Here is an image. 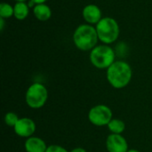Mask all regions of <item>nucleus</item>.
I'll return each mask as SVG.
<instances>
[{
	"label": "nucleus",
	"instance_id": "19",
	"mask_svg": "<svg viewBox=\"0 0 152 152\" xmlns=\"http://www.w3.org/2000/svg\"><path fill=\"white\" fill-rule=\"evenodd\" d=\"M4 20L3 18H0V29L3 30L4 29Z\"/></svg>",
	"mask_w": 152,
	"mask_h": 152
},
{
	"label": "nucleus",
	"instance_id": "3",
	"mask_svg": "<svg viewBox=\"0 0 152 152\" xmlns=\"http://www.w3.org/2000/svg\"><path fill=\"white\" fill-rule=\"evenodd\" d=\"M91 63L99 69H107L116 61V52L109 45H96L90 52Z\"/></svg>",
	"mask_w": 152,
	"mask_h": 152
},
{
	"label": "nucleus",
	"instance_id": "7",
	"mask_svg": "<svg viewBox=\"0 0 152 152\" xmlns=\"http://www.w3.org/2000/svg\"><path fill=\"white\" fill-rule=\"evenodd\" d=\"M14 133L21 138H29L36 132L37 126L33 119L29 118H21L13 127Z\"/></svg>",
	"mask_w": 152,
	"mask_h": 152
},
{
	"label": "nucleus",
	"instance_id": "13",
	"mask_svg": "<svg viewBox=\"0 0 152 152\" xmlns=\"http://www.w3.org/2000/svg\"><path fill=\"white\" fill-rule=\"evenodd\" d=\"M108 128L111 134H122L126 130V124L123 120L118 118H112L110 122L108 124Z\"/></svg>",
	"mask_w": 152,
	"mask_h": 152
},
{
	"label": "nucleus",
	"instance_id": "21",
	"mask_svg": "<svg viewBox=\"0 0 152 152\" xmlns=\"http://www.w3.org/2000/svg\"><path fill=\"white\" fill-rule=\"evenodd\" d=\"M16 2H26L27 0H15Z\"/></svg>",
	"mask_w": 152,
	"mask_h": 152
},
{
	"label": "nucleus",
	"instance_id": "14",
	"mask_svg": "<svg viewBox=\"0 0 152 152\" xmlns=\"http://www.w3.org/2000/svg\"><path fill=\"white\" fill-rule=\"evenodd\" d=\"M14 14V8L7 4V3H1L0 4V18L8 19Z\"/></svg>",
	"mask_w": 152,
	"mask_h": 152
},
{
	"label": "nucleus",
	"instance_id": "11",
	"mask_svg": "<svg viewBox=\"0 0 152 152\" xmlns=\"http://www.w3.org/2000/svg\"><path fill=\"white\" fill-rule=\"evenodd\" d=\"M33 13L35 17L40 21H46L52 16L51 8L45 4H36L33 7Z\"/></svg>",
	"mask_w": 152,
	"mask_h": 152
},
{
	"label": "nucleus",
	"instance_id": "1",
	"mask_svg": "<svg viewBox=\"0 0 152 152\" xmlns=\"http://www.w3.org/2000/svg\"><path fill=\"white\" fill-rule=\"evenodd\" d=\"M132 77V68L125 61H116L107 69V80L115 89H122L127 86L131 82Z\"/></svg>",
	"mask_w": 152,
	"mask_h": 152
},
{
	"label": "nucleus",
	"instance_id": "20",
	"mask_svg": "<svg viewBox=\"0 0 152 152\" xmlns=\"http://www.w3.org/2000/svg\"><path fill=\"white\" fill-rule=\"evenodd\" d=\"M127 152H141L140 151H138V150H134V149H131V150H129Z\"/></svg>",
	"mask_w": 152,
	"mask_h": 152
},
{
	"label": "nucleus",
	"instance_id": "6",
	"mask_svg": "<svg viewBox=\"0 0 152 152\" xmlns=\"http://www.w3.org/2000/svg\"><path fill=\"white\" fill-rule=\"evenodd\" d=\"M113 113L110 107L104 104L95 105L88 112V120L95 126H105L113 118Z\"/></svg>",
	"mask_w": 152,
	"mask_h": 152
},
{
	"label": "nucleus",
	"instance_id": "12",
	"mask_svg": "<svg viewBox=\"0 0 152 152\" xmlns=\"http://www.w3.org/2000/svg\"><path fill=\"white\" fill-rule=\"evenodd\" d=\"M28 4H27L25 2H16L14 5V14L13 16L19 20H25L29 12L28 9Z\"/></svg>",
	"mask_w": 152,
	"mask_h": 152
},
{
	"label": "nucleus",
	"instance_id": "9",
	"mask_svg": "<svg viewBox=\"0 0 152 152\" xmlns=\"http://www.w3.org/2000/svg\"><path fill=\"white\" fill-rule=\"evenodd\" d=\"M84 20L89 24H97L102 19V11L96 4H87L82 11Z\"/></svg>",
	"mask_w": 152,
	"mask_h": 152
},
{
	"label": "nucleus",
	"instance_id": "17",
	"mask_svg": "<svg viewBox=\"0 0 152 152\" xmlns=\"http://www.w3.org/2000/svg\"><path fill=\"white\" fill-rule=\"evenodd\" d=\"M69 152H86V151L84 149V148H81V147H77V148H75L73 150H71Z\"/></svg>",
	"mask_w": 152,
	"mask_h": 152
},
{
	"label": "nucleus",
	"instance_id": "10",
	"mask_svg": "<svg viewBox=\"0 0 152 152\" xmlns=\"http://www.w3.org/2000/svg\"><path fill=\"white\" fill-rule=\"evenodd\" d=\"M47 147L45 142L37 136L27 138L24 143L26 152H46Z\"/></svg>",
	"mask_w": 152,
	"mask_h": 152
},
{
	"label": "nucleus",
	"instance_id": "8",
	"mask_svg": "<svg viewBox=\"0 0 152 152\" xmlns=\"http://www.w3.org/2000/svg\"><path fill=\"white\" fill-rule=\"evenodd\" d=\"M106 149L108 152H127L128 142L122 134H110L106 139Z\"/></svg>",
	"mask_w": 152,
	"mask_h": 152
},
{
	"label": "nucleus",
	"instance_id": "18",
	"mask_svg": "<svg viewBox=\"0 0 152 152\" xmlns=\"http://www.w3.org/2000/svg\"><path fill=\"white\" fill-rule=\"evenodd\" d=\"M31 2H33L35 4H45L47 0H30Z\"/></svg>",
	"mask_w": 152,
	"mask_h": 152
},
{
	"label": "nucleus",
	"instance_id": "4",
	"mask_svg": "<svg viewBox=\"0 0 152 152\" xmlns=\"http://www.w3.org/2000/svg\"><path fill=\"white\" fill-rule=\"evenodd\" d=\"M95 28L99 40L104 45H110L117 41L120 32L118 23L111 17L102 18L96 24Z\"/></svg>",
	"mask_w": 152,
	"mask_h": 152
},
{
	"label": "nucleus",
	"instance_id": "16",
	"mask_svg": "<svg viewBox=\"0 0 152 152\" xmlns=\"http://www.w3.org/2000/svg\"><path fill=\"white\" fill-rule=\"evenodd\" d=\"M46 152H69L64 147L61 146V145H57V144H52L50 146L47 147Z\"/></svg>",
	"mask_w": 152,
	"mask_h": 152
},
{
	"label": "nucleus",
	"instance_id": "15",
	"mask_svg": "<svg viewBox=\"0 0 152 152\" xmlns=\"http://www.w3.org/2000/svg\"><path fill=\"white\" fill-rule=\"evenodd\" d=\"M20 118L14 112H7L4 116V123L6 126L10 127H14L17 122L19 121Z\"/></svg>",
	"mask_w": 152,
	"mask_h": 152
},
{
	"label": "nucleus",
	"instance_id": "5",
	"mask_svg": "<svg viewBox=\"0 0 152 152\" xmlns=\"http://www.w3.org/2000/svg\"><path fill=\"white\" fill-rule=\"evenodd\" d=\"M48 99V90L45 85L36 82L29 86L25 94L26 104L34 110L45 106Z\"/></svg>",
	"mask_w": 152,
	"mask_h": 152
},
{
	"label": "nucleus",
	"instance_id": "2",
	"mask_svg": "<svg viewBox=\"0 0 152 152\" xmlns=\"http://www.w3.org/2000/svg\"><path fill=\"white\" fill-rule=\"evenodd\" d=\"M99 40L96 28L90 24H81L74 31L73 42L81 51H92Z\"/></svg>",
	"mask_w": 152,
	"mask_h": 152
}]
</instances>
